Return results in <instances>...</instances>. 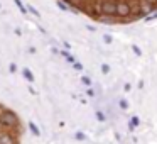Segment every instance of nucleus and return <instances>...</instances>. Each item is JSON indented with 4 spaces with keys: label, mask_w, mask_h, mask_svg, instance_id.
<instances>
[{
    "label": "nucleus",
    "mask_w": 157,
    "mask_h": 144,
    "mask_svg": "<svg viewBox=\"0 0 157 144\" xmlns=\"http://www.w3.org/2000/svg\"><path fill=\"white\" fill-rule=\"evenodd\" d=\"M0 122H2L4 129L10 130L12 134L21 130V120H19V117L15 115L14 112H10V110H5V112L0 114Z\"/></svg>",
    "instance_id": "obj_1"
},
{
    "label": "nucleus",
    "mask_w": 157,
    "mask_h": 144,
    "mask_svg": "<svg viewBox=\"0 0 157 144\" xmlns=\"http://www.w3.org/2000/svg\"><path fill=\"white\" fill-rule=\"evenodd\" d=\"M117 5H118V0H101L98 4L100 14L105 17H117Z\"/></svg>",
    "instance_id": "obj_2"
},
{
    "label": "nucleus",
    "mask_w": 157,
    "mask_h": 144,
    "mask_svg": "<svg viewBox=\"0 0 157 144\" xmlns=\"http://www.w3.org/2000/svg\"><path fill=\"white\" fill-rule=\"evenodd\" d=\"M132 15V5H130L128 0H118V5H117V17L120 19H127Z\"/></svg>",
    "instance_id": "obj_3"
},
{
    "label": "nucleus",
    "mask_w": 157,
    "mask_h": 144,
    "mask_svg": "<svg viewBox=\"0 0 157 144\" xmlns=\"http://www.w3.org/2000/svg\"><path fill=\"white\" fill-rule=\"evenodd\" d=\"M0 144H17V137L10 130H2L0 132Z\"/></svg>",
    "instance_id": "obj_4"
},
{
    "label": "nucleus",
    "mask_w": 157,
    "mask_h": 144,
    "mask_svg": "<svg viewBox=\"0 0 157 144\" xmlns=\"http://www.w3.org/2000/svg\"><path fill=\"white\" fill-rule=\"evenodd\" d=\"M22 76H24V78L25 80H27V82H34V80H36V76H34V73H32L31 71V70H29V68H22Z\"/></svg>",
    "instance_id": "obj_5"
},
{
    "label": "nucleus",
    "mask_w": 157,
    "mask_h": 144,
    "mask_svg": "<svg viewBox=\"0 0 157 144\" xmlns=\"http://www.w3.org/2000/svg\"><path fill=\"white\" fill-rule=\"evenodd\" d=\"M139 124H140V119H139L137 115H133L132 119H130V122H128V129H130V130H133L137 126H139Z\"/></svg>",
    "instance_id": "obj_6"
},
{
    "label": "nucleus",
    "mask_w": 157,
    "mask_h": 144,
    "mask_svg": "<svg viewBox=\"0 0 157 144\" xmlns=\"http://www.w3.org/2000/svg\"><path fill=\"white\" fill-rule=\"evenodd\" d=\"M61 56H63V58H64V59H68V61L71 63V65H73V63H76V59L73 58V56L69 54L68 51H66V49H63V51H61Z\"/></svg>",
    "instance_id": "obj_7"
},
{
    "label": "nucleus",
    "mask_w": 157,
    "mask_h": 144,
    "mask_svg": "<svg viewBox=\"0 0 157 144\" xmlns=\"http://www.w3.org/2000/svg\"><path fill=\"white\" fill-rule=\"evenodd\" d=\"M29 129H31V132L34 134V136H41V130H39V127L36 126L34 122H29Z\"/></svg>",
    "instance_id": "obj_8"
},
{
    "label": "nucleus",
    "mask_w": 157,
    "mask_h": 144,
    "mask_svg": "<svg viewBox=\"0 0 157 144\" xmlns=\"http://www.w3.org/2000/svg\"><path fill=\"white\" fill-rule=\"evenodd\" d=\"M14 4L19 7V10H21L22 14H25V12H29V10H27V5H24V4L21 2V0H14Z\"/></svg>",
    "instance_id": "obj_9"
},
{
    "label": "nucleus",
    "mask_w": 157,
    "mask_h": 144,
    "mask_svg": "<svg viewBox=\"0 0 157 144\" xmlns=\"http://www.w3.org/2000/svg\"><path fill=\"white\" fill-rule=\"evenodd\" d=\"M75 137H76L78 141H86V139H88V137H86V134H85V132H81V130H76Z\"/></svg>",
    "instance_id": "obj_10"
},
{
    "label": "nucleus",
    "mask_w": 157,
    "mask_h": 144,
    "mask_svg": "<svg viewBox=\"0 0 157 144\" xmlns=\"http://www.w3.org/2000/svg\"><path fill=\"white\" fill-rule=\"evenodd\" d=\"M27 10L31 12L32 15H36V17H41V14H39V12L36 10V7H34V5H27Z\"/></svg>",
    "instance_id": "obj_11"
},
{
    "label": "nucleus",
    "mask_w": 157,
    "mask_h": 144,
    "mask_svg": "<svg viewBox=\"0 0 157 144\" xmlns=\"http://www.w3.org/2000/svg\"><path fill=\"white\" fill-rule=\"evenodd\" d=\"M100 19H101V22H103V24H113V17H105V15H101V17H100Z\"/></svg>",
    "instance_id": "obj_12"
},
{
    "label": "nucleus",
    "mask_w": 157,
    "mask_h": 144,
    "mask_svg": "<svg viewBox=\"0 0 157 144\" xmlns=\"http://www.w3.org/2000/svg\"><path fill=\"white\" fill-rule=\"evenodd\" d=\"M56 5H58V7L61 9V10H64V12H66V10H69V9H68V5H66L64 2H61V0H58V2H56Z\"/></svg>",
    "instance_id": "obj_13"
},
{
    "label": "nucleus",
    "mask_w": 157,
    "mask_h": 144,
    "mask_svg": "<svg viewBox=\"0 0 157 144\" xmlns=\"http://www.w3.org/2000/svg\"><path fill=\"white\" fill-rule=\"evenodd\" d=\"M112 41H113V38L110 34H103V42L105 44H112Z\"/></svg>",
    "instance_id": "obj_14"
},
{
    "label": "nucleus",
    "mask_w": 157,
    "mask_h": 144,
    "mask_svg": "<svg viewBox=\"0 0 157 144\" xmlns=\"http://www.w3.org/2000/svg\"><path fill=\"white\" fill-rule=\"evenodd\" d=\"M81 83L86 86H91V78H88V76H81Z\"/></svg>",
    "instance_id": "obj_15"
},
{
    "label": "nucleus",
    "mask_w": 157,
    "mask_h": 144,
    "mask_svg": "<svg viewBox=\"0 0 157 144\" xmlns=\"http://www.w3.org/2000/svg\"><path fill=\"white\" fill-rule=\"evenodd\" d=\"M118 103H120V109H122V110H127V109H128V102H127L125 98H122Z\"/></svg>",
    "instance_id": "obj_16"
},
{
    "label": "nucleus",
    "mask_w": 157,
    "mask_h": 144,
    "mask_svg": "<svg viewBox=\"0 0 157 144\" xmlns=\"http://www.w3.org/2000/svg\"><path fill=\"white\" fill-rule=\"evenodd\" d=\"M110 70H112V68H110V65H108V63H103V65H101V71L105 73V75H108V73H110Z\"/></svg>",
    "instance_id": "obj_17"
},
{
    "label": "nucleus",
    "mask_w": 157,
    "mask_h": 144,
    "mask_svg": "<svg viewBox=\"0 0 157 144\" xmlns=\"http://www.w3.org/2000/svg\"><path fill=\"white\" fill-rule=\"evenodd\" d=\"M96 119H98L100 122H105L106 117H105V114H103V112H100V110H98V112H96Z\"/></svg>",
    "instance_id": "obj_18"
},
{
    "label": "nucleus",
    "mask_w": 157,
    "mask_h": 144,
    "mask_svg": "<svg viewBox=\"0 0 157 144\" xmlns=\"http://www.w3.org/2000/svg\"><path fill=\"white\" fill-rule=\"evenodd\" d=\"M132 51H133V54L142 56V51H140V48H139V46H135V44H133V46H132Z\"/></svg>",
    "instance_id": "obj_19"
},
{
    "label": "nucleus",
    "mask_w": 157,
    "mask_h": 144,
    "mask_svg": "<svg viewBox=\"0 0 157 144\" xmlns=\"http://www.w3.org/2000/svg\"><path fill=\"white\" fill-rule=\"evenodd\" d=\"M73 68H75V70H78V71H81V70H83V65H81V63H78V61H76V63H73Z\"/></svg>",
    "instance_id": "obj_20"
},
{
    "label": "nucleus",
    "mask_w": 157,
    "mask_h": 144,
    "mask_svg": "<svg viewBox=\"0 0 157 144\" xmlns=\"http://www.w3.org/2000/svg\"><path fill=\"white\" fill-rule=\"evenodd\" d=\"M145 4H149V5H152V7H155L157 9V0H144Z\"/></svg>",
    "instance_id": "obj_21"
},
{
    "label": "nucleus",
    "mask_w": 157,
    "mask_h": 144,
    "mask_svg": "<svg viewBox=\"0 0 157 144\" xmlns=\"http://www.w3.org/2000/svg\"><path fill=\"white\" fill-rule=\"evenodd\" d=\"M144 19H145L147 22H149V21H152V19H157V12H155V14H152V15H147V17H144Z\"/></svg>",
    "instance_id": "obj_22"
},
{
    "label": "nucleus",
    "mask_w": 157,
    "mask_h": 144,
    "mask_svg": "<svg viewBox=\"0 0 157 144\" xmlns=\"http://www.w3.org/2000/svg\"><path fill=\"white\" fill-rule=\"evenodd\" d=\"M123 90H125V92H130V90H132V86H130V83H125V86H123Z\"/></svg>",
    "instance_id": "obj_23"
},
{
    "label": "nucleus",
    "mask_w": 157,
    "mask_h": 144,
    "mask_svg": "<svg viewBox=\"0 0 157 144\" xmlns=\"http://www.w3.org/2000/svg\"><path fill=\"white\" fill-rule=\"evenodd\" d=\"M86 95L93 97V95H95V92H93V90H91V88H90V86H88V90H86Z\"/></svg>",
    "instance_id": "obj_24"
},
{
    "label": "nucleus",
    "mask_w": 157,
    "mask_h": 144,
    "mask_svg": "<svg viewBox=\"0 0 157 144\" xmlns=\"http://www.w3.org/2000/svg\"><path fill=\"white\" fill-rule=\"evenodd\" d=\"M15 70H17V66H15V63H10V71H12V73H14V71H15Z\"/></svg>",
    "instance_id": "obj_25"
},
{
    "label": "nucleus",
    "mask_w": 157,
    "mask_h": 144,
    "mask_svg": "<svg viewBox=\"0 0 157 144\" xmlns=\"http://www.w3.org/2000/svg\"><path fill=\"white\" fill-rule=\"evenodd\" d=\"M63 46H64V48H66V49H71V46H69V42H66V41H64V42H63Z\"/></svg>",
    "instance_id": "obj_26"
},
{
    "label": "nucleus",
    "mask_w": 157,
    "mask_h": 144,
    "mask_svg": "<svg viewBox=\"0 0 157 144\" xmlns=\"http://www.w3.org/2000/svg\"><path fill=\"white\" fill-rule=\"evenodd\" d=\"M0 9H2V4H0Z\"/></svg>",
    "instance_id": "obj_27"
}]
</instances>
